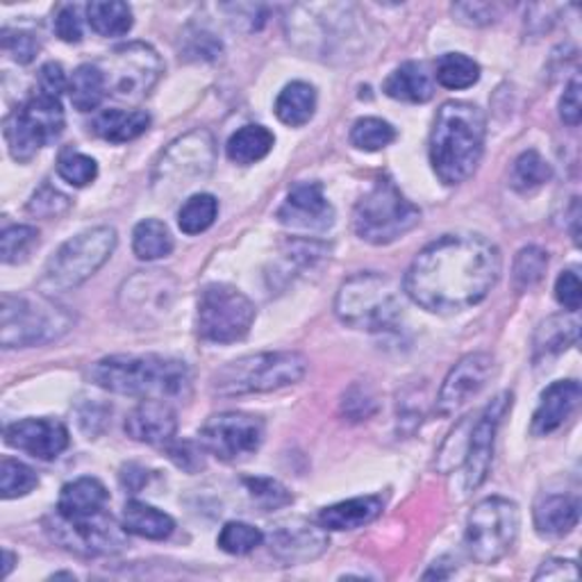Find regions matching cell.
<instances>
[{"instance_id": "6da1fadb", "label": "cell", "mask_w": 582, "mask_h": 582, "mask_svg": "<svg viewBox=\"0 0 582 582\" xmlns=\"http://www.w3.org/2000/svg\"><path fill=\"white\" fill-rule=\"evenodd\" d=\"M501 266V251L482 235H443L415 257L402 287L432 315H456L494 289Z\"/></svg>"}, {"instance_id": "7a4b0ae2", "label": "cell", "mask_w": 582, "mask_h": 582, "mask_svg": "<svg viewBox=\"0 0 582 582\" xmlns=\"http://www.w3.org/2000/svg\"><path fill=\"white\" fill-rule=\"evenodd\" d=\"M96 387L142 400H187L192 396V371L183 360L164 355H110L89 367Z\"/></svg>"}, {"instance_id": "3957f363", "label": "cell", "mask_w": 582, "mask_h": 582, "mask_svg": "<svg viewBox=\"0 0 582 582\" xmlns=\"http://www.w3.org/2000/svg\"><path fill=\"white\" fill-rule=\"evenodd\" d=\"M487 137L482 110L467 101H449L437 110L430 132V164L443 185H460L480 164Z\"/></svg>"}, {"instance_id": "277c9868", "label": "cell", "mask_w": 582, "mask_h": 582, "mask_svg": "<svg viewBox=\"0 0 582 582\" xmlns=\"http://www.w3.org/2000/svg\"><path fill=\"white\" fill-rule=\"evenodd\" d=\"M307 374V357L296 350L253 353L228 363L212 376V394L223 398L278 391Z\"/></svg>"}, {"instance_id": "5b68a950", "label": "cell", "mask_w": 582, "mask_h": 582, "mask_svg": "<svg viewBox=\"0 0 582 582\" xmlns=\"http://www.w3.org/2000/svg\"><path fill=\"white\" fill-rule=\"evenodd\" d=\"M335 312L341 324L355 330L389 333L402 319V303L394 280L376 272H363L341 283Z\"/></svg>"}, {"instance_id": "8992f818", "label": "cell", "mask_w": 582, "mask_h": 582, "mask_svg": "<svg viewBox=\"0 0 582 582\" xmlns=\"http://www.w3.org/2000/svg\"><path fill=\"white\" fill-rule=\"evenodd\" d=\"M73 326L69 312L47 296L3 294L0 300V344L3 348H25L51 344Z\"/></svg>"}, {"instance_id": "52a82bcc", "label": "cell", "mask_w": 582, "mask_h": 582, "mask_svg": "<svg viewBox=\"0 0 582 582\" xmlns=\"http://www.w3.org/2000/svg\"><path fill=\"white\" fill-rule=\"evenodd\" d=\"M116 242V231L110 226H99L71 237L55 251L47 268H43L39 292L60 294L80 287L112 257Z\"/></svg>"}, {"instance_id": "ba28073f", "label": "cell", "mask_w": 582, "mask_h": 582, "mask_svg": "<svg viewBox=\"0 0 582 582\" xmlns=\"http://www.w3.org/2000/svg\"><path fill=\"white\" fill-rule=\"evenodd\" d=\"M421 221V210L400 194V190L380 177L374 187L357 201L353 212L355 235L363 242L385 246L415 231Z\"/></svg>"}, {"instance_id": "9c48e42d", "label": "cell", "mask_w": 582, "mask_h": 582, "mask_svg": "<svg viewBox=\"0 0 582 582\" xmlns=\"http://www.w3.org/2000/svg\"><path fill=\"white\" fill-rule=\"evenodd\" d=\"M521 514L514 501L491 497L480 501L469 519L464 530V547L473 562L497 564L503 560L519 537Z\"/></svg>"}, {"instance_id": "30bf717a", "label": "cell", "mask_w": 582, "mask_h": 582, "mask_svg": "<svg viewBox=\"0 0 582 582\" xmlns=\"http://www.w3.org/2000/svg\"><path fill=\"white\" fill-rule=\"evenodd\" d=\"M64 132V110L60 99L34 92L6 119V142L17 162H30L43 146L53 144Z\"/></svg>"}, {"instance_id": "8fae6325", "label": "cell", "mask_w": 582, "mask_h": 582, "mask_svg": "<svg viewBox=\"0 0 582 582\" xmlns=\"http://www.w3.org/2000/svg\"><path fill=\"white\" fill-rule=\"evenodd\" d=\"M105 78L108 96L121 101H142L164 73V62L149 43L132 41L96 62Z\"/></svg>"}, {"instance_id": "7c38bea8", "label": "cell", "mask_w": 582, "mask_h": 582, "mask_svg": "<svg viewBox=\"0 0 582 582\" xmlns=\"http://www.w3.org/2000/svg\"><path fill=\"white\" fill-rule=\"evenodd\" d=\"M257 317L253 300L231 285H207L198 296V335L210 344L242 341Z\"/></svg>"}, {"instance_id": "4fadbf2b", "label": "cell", "mask_w": 582, "mask_h": 582, "mask_svg": "<svg viewBox=\"0 0 582 582\" xmlns=\"http://www.w3.org/2000/svg\"><path fill=\"white\" fill-rule=\"evenodd\" d=\"M47 530L51 532L53 540L62 544L67 551H73L78 555H114L125 549V528L119 525L116 519L110 514L99 512L86 519H67L60 512L51 519H47Z\"/></svg>"}, {"instance_id": "5bb4252c", "label": "cell", "mask_w": 582, "mask_h": 582, "mask_svg": "<svg viewBox=\"0 0 582 582\" xmlns=\"http://www.w3.org/2000/svg\"><path fill=\"white\" fill-rule=\"evenodd\" d=\"M264 441V421L246 412H221L201 428L205 451L223 462H239L259 451Z\"/></svg>"}, {"instance_id": "9a60e30c", "label": "cell", "mask_w": 582, "mask_h": 582, "mask_svg": "<svg viewBox=\"0 0 582 582\" xmlns=\"http://www.w3.org/2000/svg\"><path fill=\"white\" fill-rule=\"evenodd\" d=\"M214 155L212 134L207 130H194L169 146L157 164L153 183L155 187H190L210 173Z\"/></svg>"}, {"instance_id": "2e32d148", "label": "cell", "mask_w": 582, "mask_h": 582, "mask_svg": "<svg viewBox=\"0 0 582 582\" xmlns=\"http://www.w3.org/2000/svg\"><path fill=\"white\" fill-rule=\"evenodd\" d=\"M333 12L335 6H298L292 10L287 32L300 53L307 58H330L337 43L346 41V30H353V23H346V19L337 23L339 17H333Z\"/></svg>"}, {"instance_id": "e0dca14e", "label": "cell", "mask_w": 582, "mask_h": 582, "mask_svg": "<svg viewBox=\"0 0 582 582\" xmlns=\"http://www.w3.org/2000/svg\"><path fill=\"white\" fill-rule=\"evenodd\" d=\"M510 406H512V394L503 391L491 400L489 406L480 412V417L471 423V430L467 437L464 462H462L467 491H473L484 482L489 467H491V458H494L497 432Z\"/></svg>"}, {"instance_id": "ac0fdd59", "label": "cell", "mask_w": 582, "mask_h": 582, "mask_svg": "<svg viewBox=\"0 0 582 582\" xmlns=\"http://www.w3.org/2000/svg\"><path fill=\"white\" fill-rule=\"evenodd\" d=\"M497 363L489 353H469L446 376L439 396H437V415L453 417L460 412L471 398H476L487 382L494 376Z\"/></svg>"}, {"instance_id": "d6986e66", "label": "cell", "mask_w": 582, "mask_h": 582, "mask_svg": "<svg viewBox=\"0 0 582 582\" xmlns=\"http://www.w3.org/2000/svg\"><path fill=\"white\" fill-rule=\"evenodd\" d=\"M268 549L285 564H305L328 551V530L305 519H289L268 532Z\"/></svg>"}, {"instance_id": "ffe728a7", "label": "cell", "mask_w": 582, "mask_h": 582, "mask_svg": "<svg viewBox=\"0 0 582 582\" xmlns=\"http://www.w3.org/2000/svg\"><path fill=\"white\" fill-rule=\"evenodd\" d=\"M278 221L294 231L324 233L335 223V207L328 203L321 183H298L280 205Z\"/></svg>"}, {"instance_id": "44dd1931", "label": "cell", "mask_w": 582, "mask_h": 582, "mask_svg": "<svg viewBox=\"0 0 582 582\" xmlns=\"http://www.w3.org/2000/svg\"><path fill=\"white\" fill-rule=\"evenodd\" d=\"M6 441L37 460H55L69 449V430L58 419H21L6 428Z\"/></svg>"}, {"instance_id": "7402d4cb", "label": "cell", "mask_w": 582, "mask_h": 582, "mask_svg": "<svg viewBox=\"0 0 582 582\" xmlns=\"http://www.w3.org/2000/svg\"><path fill=\"white\" fill-rule=\"evenodd\" d=\"M125 435L134 441L149 446H166L177 432V415L171 402L164 400H142L125 417Z\"/></svg>"}, {"instance_id": "603a6c76", "label": "cell", "mask_w": 582, "mask_h": 582, "mask_svg": "<svg viewBox=\"0 0 582 582\" xmlns=\"http://www.w3.org/2000/svg\"><path fill=\"white\" fill-rule=\"evenodd\" d=\"M580 382L578 380H558L553 382L544 394L540 406H537L532 415V435L534 437H547L555 432L578 408L580 402Z\"/></svg>"}, {"instance_id": "cb8c5ba5", "label": "cell", "mask_w": 582, "mask_h": 582, "mask_svg": "<svg viewBox=\"0 0 582 582\" xmlns=\"http://www.w3.org/2000/svg\"><path fill=\"white\" fill-rule=\"evenodd\" d=\"M175 298V280L166 272H140L121 289L125 312H162Z\"/></svg>"}, {"instance_id": "d4e9b609", "label": "cell", "mask_w": 582, "mask_h": 582, "mask_svg": "<svg viewBox=\"0 0 582 582\" xmlns=\"http://www.w3.org/2000/svg\"><path fill=\"white\" fill-rule=\"evenodd\" d=\"M110 494L99 478H78L62 487L58 512L67 519H86L105 510Z\"/></svg>"}, {"instance_id": "484cf974", "label": "cell", "mask_w": 582, "mask_h": 582, "mask_svg": "<svg viewBox=\"0 0 582 582\" xmlns=\"http://www.w3.org/2000/svg\"><path fill=\"white\" fill-rule=\"evenodd\" d=\"M385 94L402 103H426L435 94V78L426 64L406 62L385 80Z\"/></svg>"}, {"instance_id": "4316f807", "label": "cell", "mask_w": 582, "mask_h": 582, "mask_svg": "<svg viewBox=\"0 0 582 582\" xmlns=\"http://www.w3.org/2000/svg\"><path fill=\"white\" fill-rule=\"evenodd\" d=\"M380 512H382L380 497H357V499L324 508L317 517V523L324 525L326 530H357V528H365L367 523L376 521Z\"/></svg>"}, {"instance_id": "83f0119b", "label": "cell", "mask_w": 582, "mask_h": 582, "mask_svg": "<svg viewBox=\"0 0 582 582\" xmlns=\"http://www.w3.org/2000/svg\"><path fill=\"white\" fill-rule=\"evenodd\" d=\"M580 519V501L566 494L544 497L534 506V528L542 537H564Z\"/></svg>"}, {"instance_id": "f1b7e54d", "label": "cell", "mask_w": 582, "mask_h": 582, "mask_svg": "<svg viewBox=\"0 0 582 582\" xmlns=\"http://www.w3.org/2000/svg\"><path fill=\"white\" fill-rule=\"evenodd\" d=\"M151 116L144 110H105L94 119V132L110 144H125L142 137Z\"/></svg>"}, {"instance_id": "f546056e", "label": "cell", "mask_w": 582, "mask_h": 582, "mask_svg": "<svg viewBox=\"0 0 582 582\" xmlns=\"http://www.w3.org/2000/svg\"><path fill=\"white\" fill-rule=\"evenodd\" d=\"M121 523L127 534H137V537H144V540H155V542L166 540L175 528V521L166 512L153 506H146L142 501L125 503Z\"/></svg>"}, {"instance_id": "4dcf8cb0", "label": "cell", "mask_w": 582, "mask_h": 582, "mask_svg": "<svg viewBox=\"0 0 582 582\" xmlns=\"http://www.w3.org/2000/svg\"><path fill=\"white\" fill-rule=\"evenodd\" d=\"M317 112V89L309 82H289L276 99V116L289 125L300 127L312 121Z\"/></svg>"}, {"instance_id": "1f68e13d", "label": "cell", "mask_w": 582, "mask_h": 582, "mask_svg": "<svg viewBox=\"0 0 582 582\" xmlns=\"http://www.w3.org/2000/svg\"><path fill=\"white\" fill-rule=\"evenodd\" d=\"M580 324L573 317H551L547 319L534 335V363L551 360V357L564 353L578 341Z\"/></svg>"}, {"instance_id": "d6a6232c", "label": "cell", "mask_w": 582, "mask_h": 582, "mask_svg": "<svg viewBox=\"0 0 582 582\" xmlns=\"http://www.w3.org/2000/svg\"><path fill=\"white\" fill-rule=\"evenodd\" d=\"M276 144L274 132L264 125H244L228 140L226 153L231 162L248 166L264 160Z\"/></svg>"}, {"instance_id": "836d02e7", "label": "cell", "mask_w": 582, "mask_h": 582, "mask_svg": "<svg viewBox=\"0 0 582 582\" xmlns=\"http://www.w3.org/2000/svg\"><path fill=\"white\" fill-rule=\"evenodd\" d=\"M69 96L78 112L96 110L108 96V86L101 69L96 64L78 67L69 80Z\"/></svg>"}, {"instance_id": "e575fe53", "label": "cell", "mask_w": 582, "mask_h": 582, "mask_svg": "<svg viewBox=\"0 0 582 582\" xmlns=\"http://www.w3.org/2000/svg\"><path fill=\"white\" fill-rule=\"evenodd\" d=\"M86 21L101 37H121L132 28V10L119 0H96L86 6Z\"/></svg>"}, {"instance_id": "d590c367", "label": "cell", "mask_w": 582, "mask_h": 582, "mask_svg": "<svg viewBox=\"0 0 582 582\" xmlns=\"http://www.w3.org/2000/svg\"><path fill=\"white\" fill-rule=\"evenodd\" d=\"M553 177L551 164L537 153V151H523L510 171V185L519 194H532L542 190Z\"/></svg>"}, {"instance_id": "8d00e7d4", "label": "cell", "mask_w": 582, "mask_h": 582, "mask_svg": "<svg viewBox=\"0 0 582 582\" xmlns=\"http://www.w3.org/2000/svg\"><path fill=\"white\" fill-rule=\"evenodd\" d=\"M132 251L140 259H160L171 255L173 251V237L169 228L157 218L140 221L132 233Z\"/></svg>"}, {"instance_id": "74e56055", "label": "cell", "mask_w": 582, "mask_h": 582, "mask_svg": "<svg viewBox=\"0 0 582 582\" xmlns=\"http://www.w3.org/2000/svg\"><path fill=\"white\" fill-rule=\"evenodd\" d=\"M435 78L446 89H469L480 80V67L469 55L446 53L437 60Z\"/></svg>"}, {"instance_id": "f35d334b", "label": "cell", "mask_w": 582, "mask_h": 582, "mask_svg": "<svg viewBox=\"0 0 582 582\" xmlns=\"http://www.w3.org/2000/svg\"><path fill=\"white\" fill-rule=\"evenodd\" d=\"M218 214V201L212 194H194L177 212V226L185 235L205 233Z\"/></svg>"}, {"instance_id": "ab89813d", "label": "cell", "mask_w": 582, "mask_h": 582, "mask_svg": "<svg viewBox=\"0 0 582 582\" xmlns=\"http://www.w3.org/2000/svg\"><path fill=\"white\" fill-rule=\"evenodd\" d=\"M396 140V127L382 119L376 116H367L355 121L353 130H350V144L360 151L367 153H376L387 149L391 142Z\"/></svg>"}, {"instance_id": "60d3db41", "label": "cell", "mask_w": 582, "mask_h": 582, "mask_svg": "<svg viewBox=\"0 0 582 582\" xmlns=\"http://www.w3.org/2000/svg\"><path fill=\"white\" fill-rule=\"evenodd\" d=\"M37 484L39 478L28 464L12 458H6L0 462V494H3L6 501L28 497Z\"/></svg>"}, {"instance_id": "b9f144b4", "label": "cell", "mask_w": 582, "mask_h": 582, "mask_svg": "<svg viewBox=\"0 0 582 582\" xmlns=\"http://www.w3.org/2000/svg\"><path fill=\"white\" fill-rule=\"evenodd\" d=\"M218 549L231 555H246L264 542V532L244 521H231L218 532Z\"/></svg>"}, {"instance_id": "7bdbcfd3", "label": "cell", "mask_w": 582, "mask_h": 582, "mask_svg": "<svg viewBox=\"0 0 582 582\" xmlns=\"http://www.w3.org/2000/svg\"><path fill=\"white\" fill-rule=\"evenodd\" d=\"M549 266V253L540 246H525L517 253L514 266H512V278L519 289H528L540 283L547 274Z\"/></svg>"}, {"instance_id": "ee69618b", "label": "cell", "mask_w": 582, "mask_h": 582, "mask_svg": "<svg viewBox=\"0 0 582 582\" xmlns=\"http://www.w3.org/2000/svg\"><path fill=\"white\" fill-rule=\"evenodd\" d=\"M58 173L64 183L73 187H86L96 181L99 164L89 155H82L78 151H64L58 160Z\"/></svg>"}, {"instance_id": "f6af8a7d", "label": "cell", "mask_w": 582, "mask_h": 582, "mask_svg": "<svg viewBox=\"0 0 582 582\" xmlns=\"http://www.w3.org/2000/svg\"><path fill=\"white\" fill-rule=\"evenodd\" d=\"M244 484H246L251 499L262 510H280L294 501L287 487L274 478H246Z\"/></svg>"}, {"instance_id": "bcb514c9", "label": "cell", "mask_w": 582, "mask_h": 582, "mask_svg": "<svg viewBox=\"0 0 582 582\" xmlns=\"http://www.w3.org/2000/svg\"><path fill=\"white\" fill-rule=\"evenodd\" d=\"M3 262L21 264L30 257L34 246H39V231L32 226H12L3 233Z\"/></svg>"}, {"instance_id": "7dc6e473", "label": "cell", "mask_w": 582, "mask_h": 582, "mask_svg": "<svg viewBox=\"0 0 582 582\" xmlns=\"http://www.w3.org/2000/svg\"><path fill=\"white\" fill-rule=\"evenodd\" d=\"M205 446L198 441L181 439V441H169L166 443V456L169 460L187 473H198L205 467Z\"/></svg>"}, {"instance_id": "c3c4849f", "label": "cell", "mask_w": 582, "mask_h": 582, "mask_svg": "<svg viewBox=\"0 0 582 582\" xmlns=\"http://www.w3.org/2000/svg\"><path fill=\"white\" fill-rule=\"evenodd\" d=\"M341 412L350 419V421H367L378 412V402L376 396L363 387V385H355L344 394L341 400Z\"/></svg>"}, {"instance_id": "681fc988", "label": "cell", "mask_w": 582, "mask_h": 582, "mask_svg": "<svg viewBox=\"0 0 582 582\" xmlns=\"http://www.w3.org/2000/svg\"><path fill=\"white\" fill-rule=\"evenodd\" d=\"M0 43H3V51L19 64H30L41 49L39 39L32 32L23 30H3Z\"/></svg>"}, {"instance_id": "f907efd6", "label": "cell", "mask_w": 582, "mask_h": 582, "mask_svg": "<svg viewBox=\"0 0 582 582\" xmlns=\"http://www.w3.org/2000/svg\"><path fill=\"white\" fill-rule=\"evenodd\" d=\"M69 207H71V201H69L62 192H58L55 187H51L49 183L41 185V187L32 194V198H30V203H28V212L34 214V216H41V218L60 216V214H64Z\"/></svg>"}, {"instance_id": "816d5d0a", "label": "cell", "mask_w": 582, "mask_h": 582, "mask_svg": "<svg viewBox=\"0 0 582 582\" xmlns=\"http://www.w3.org/2000/svg\"><path fill=\"white\" fill-rule=\"evenodd\" d=\"M37 92L43 96H51V99H62V94L69 92L64 69L58 62H49L39 69Z\"/></svg>"}, {"instance_id": "f5cc1de1", "label": "cell", "mask_w": 582, "mask_h": 582, "mask_svg": "<svg viewBox=\"0 0 582 582\" xmlns=\"http://www.w3.org/2000/svg\"><path fill=\"white\" fill-rule=\"evenodd\" d=\"M555 298L569 312H578L580 309L582 285H580V276L573 272V268H569V272L560 274V278L555 283Z\"/></svg>"}, {"instance_id": "db71d44e", "label": "cell", "mask_w": 582, "mask_h": 582, "mask_svg": "<svg viewBox=\"0 0 582 582\" xmlns=\"http://www.w3.org/2000/svg\"><path fill=\"white\" fill-rule=\"evenodd\" d=\"M55 32L67 43H78L82 39V19L75 6H62L55 14Z\"/></svg>"}, {"instance_id": "11a10c76", "label": "cell", "mask_w": 582, "mask_h": 582, "mask_svg": "<svg viewBox=\"0 0 582 582\" xmlns=\"http://www.w3.org/2000/svg\"><path fill=\"white\" fill-rule=\"evenodd\" d=\"M560 119L575 127L582 119V101H580V80H571V84L564 89V94L560 99Z\"/></svg>"}, {"instance_id": "9f6ffc18", "label": "cell", "mask_w": 582, "mask_h": 582, "mask_svg": "<svg viewBox=\"0 0 582 582\" xmlns=\"http://www.w3.org/2000/svg\"><path fill=\"white\" fill-rule=\"evenodd\" d=\"M453 14L458 21L467 25H487L497 19V6H484V3H460L453 8Z\"/></svg>"}, {"instance_id": "6f0895ef", "label": "cell", "mask_w": 582, "mask_h": 582, "mask_svg": "<svg viewBox=\"0 0 582 582\" xmlns=\"http://www.w3.org/2000/svg\"><path fill=\"white\" fill-rule=\"evenodd\" d=\"M534 580H578L573 560H549L534 573Z\"/></svg>"}, {"instance_id": "680465c9", "label": "cell", "mask_w": 582, "mask_h": 582, "mask_svg": "<svg viewBox=\"0 0 582 582\" xmlns=\"http://www.w3.org/2000/svg\"><path fill=\"white\" fill-rule=\"evenodd\" d=\"M194 55L196 60H216L221 55V41H216L207 32H196L190 41L187 58Z\"/></svg>"}, {"instance_id": "91938a15", "label": "cell", "mask_w": 582, "mask_h": 582, "mask_svg": "<svg viewBox=\"0 0 582 582\" xmlns=\"http://www.w3.org/2000/svg\"><path fill=\"white\" fill-rule=\"evenodd\" d=\"M121 480H123V484H125L130 491H140V489L149 482V471L142 469V467H137V464H130V467L123 469Z\"/></svg>"}, {"instance_id": "94428289", "label": "cell", "mask_w": 582, "mask_h": 582, "mask_svg": "<svg viewBox=\"0 0 582 582\" xmlns=\"http://www.w3.org/2000/svg\"><path fill=\"white\" fill-rule=\"evenodd\" d=\"M3 558H6V571H3V575L8 578V575H10V571L14 569V562H17V558H14V553H10V551H6V553H3Z\"/></svg>"}, {"instance_id": "6125c7cd", "label": "cell", "mask_w": 582, "mask_h": 582, "mask_svg": "<svg viewBox=\"0 0 582 582\" xmlns=\"http://www.w3.org/2000/svg\"><path fill=\"white\" fill-rule=\"evenodd\" d=\"M53 578H75V575L73 573H55Z\"/></svg>"}]
</instances>
